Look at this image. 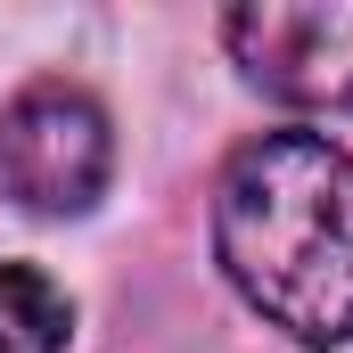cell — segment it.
Instances as JSON below:
<instances>
[{
    "instance_id": "3957f363",
    "label": "cell",
    "mask_w": 353,
    "mask_h": 353,
    "mask_svg": "<svg viewBox=\"0 0 353 353\" xmlns=\"http://www.w3.org/2000/svg\"><path fill=\"white\" fill-rule=\"evenodd\" d=\"M222 41L239 58V74L279 99V107H353V0H312V8H230Z\"/></svg>"
},
{
    "instance_id": "7a4b0ae2",
    "label": "cell",
    "mask_w": 353,
    "mask_h": 353,
    "mask_svg": "<svg viewBox=\"0 0 353 353\" xmlns=\"http://www.w3.org/2000/svg\"><path fill=\"white\" fill-rule=\"evenodd\" d=\"M115 173L99 99L74 83H33L0 107V189L25 214H83Z\"/></svg>"
},
{
    "instance_id": "6da1fadb",
    "label": "cell",
    "mask_w": 353,
    "mask_h": 353,
    "mask_svg": "<svg viewBox=\"0 0 353 353\" xmlns=\"http://www.w3.org/2000/svg\"><path fill=\"white\" fill-rule=\"evenodd\" d=\"M214 255L230 288L304 345L353 337V157L321 132L247 140L214 189Z\"/></svg>"
},
{
    "instance_id": "277c9868",
    "label": "cell",
    "mask_w": 353,
    "mask_h": 353,
    "mask_svg": "<svg viewBox=\"0 0 353 353\" xmlns=\"http://www.w3.org/2000/svg\"><path fill=\"white\" fill-rule=\"evenodd\" d=\"M74 329L66 288L33 263H0V353H58Z\"/></svg>"
}]
</instances>
